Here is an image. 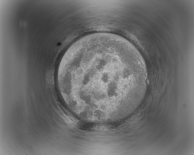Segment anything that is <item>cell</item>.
Masks as SVG:
<instances>
[{"instance_id":"6da1fadb","label":"cell","mask_w":194,"mask_h":155,"mask_svg":"<svg viewBox=\"0 0 194 155\" xmlns=\"http://www.w3.org/2000/svg\"><path fill=\"white\" fill-rule=\"evenodd\" d=\"M79 67L87 79L83 93L97 105L122 111L134 104L144 91L147 79L145 62L130 43L121 42L110 52L81 59Z\"/></svg>"}]
</instances>
